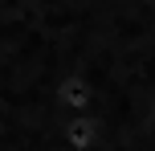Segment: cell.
I'll use <instances>...</instances> for the list:
<instances>
[{"label": "cell", "instance_id": "3", "mask_svg": "<svg viewBox=\"0 0 155 151\" xmlns=\"http://www.w3.org/2000/svg\"><path fill=\"white\" fill-rule=\"evenodd\" d=\"M147 119H151V127H155V90H151V98H147Z\"/></svg>", "mask_w": 155, "mask_h": 151}, {"label": "cell", "instance_id": "1", "mask_svg": "<svg viewBox=\"0 0 155 151\" xmlns=\"http://www.w3.org/2000/svg\"><path fill=\"white\" fill-rule=\"evenodd\" d=\"M94 98H98V90H94V82L86 78V74H65V78L57 82V110H61L65 119L94 110Z\"/></svg>", "mask_w": 155, "mask_h": 151}, {"label": "cell", "instance_id": "2", "mask_svg": "<svg viewBox=\"0 0 155 151\" xmlns=\"http://www.w3.org/2000/svg\"><path fill=\"white\" fill-rule=\"evenodd\" d=\"M61 143H65V151H98V143H102L98 114H94V110L70 114V119L61 123Z\"/></svg>", "mask_w": 155, "mask_h": 151}]
</instances>
